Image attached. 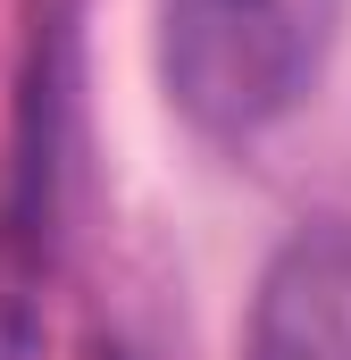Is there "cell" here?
Here are the masks:
<instances>
[{"label": "cell", "instance_id": "6da1fadb", "mask_svg": "<svg viewBox=\"0 0 351 360\" xmlns=\"http://www.w3.org/2000/svg\"><path fill=\"white\" fill-rule=\"evenodd\" d=\"M343 34V0H159V84L218 143L293 117Z\"/></svg>", "mask_w": 351, "mask_h": 360}, {"label": "cell", "instance_id": "7a4b0ae2", "mask_svg": "<svg viewBox=\"0 0 351 360\" xmlns=\"http://www.w3.org/2000/svg\"><path fill=\"white\" fill-rule=\"evenodd\" d=\"M251 360H351V218H310L276 243L251 302Z\"/></svg>", "mask_w": 351, "mask_h": 360}, {"label": "cell", "instance_id": "3957f363", "mask_svg": "<svg viewBox=\"0 0 351 360\" xmlns=\"http://www.w3.org/2000/svg\"><path fill=\"white\" fill-rule=\"evenodd\" d=\"M76 360H134V352H126V344H84Z\"/></svg>", "mask_w": 351, "mask_h": 360}]
</instances>
